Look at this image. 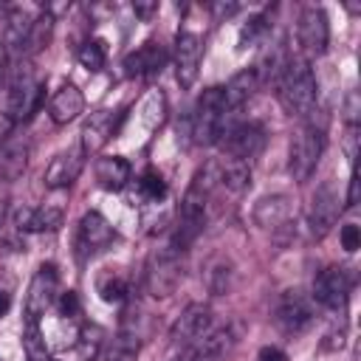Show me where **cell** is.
I'll return each instance as SVG.
<instances>
[{
    "label": "cell",
    "mask_w": 361,
    "mask_h": 361,
    "mask_svg": "<svg viewBox=\"0 0 361 361\" xmlns=\"http://www.w3.org/2000/svg\"><path fill=\"white\" fill-rule=\"evenodd\" d=\"M82 110H85V96H82V90L76 85H62L51 96V102H48V116L59 127L62 124H71L73 118H79Z\"/></svg>",
    "instance_id": "cell-20"
},
{
    "label": "cell",
    "mask_w": 361,
    "mask_h": 361,
    "mask_svg": "<svg viewBox=\"0 0 361 361\" xmlns=\"http://www.w3.org/2000/svg\"><path fill=\"white\" fill-rule=\"evenodd\" d=\"M276 96L290 116L313 113L316 99H319V85H316V73L307 59H302L299 54L288 56V62L276 79Z\"/></svg>",
    "instance_id": "cell-2"
},
{
    "label": "cell",
    "mask_w": 361,
    "mask_h": 361,
    "mask_svg": "<svg viewBox=\"0 0 361 361\" xmlns=\"http://www.w3.org/2000/svg\"><path fill=\"white\" fill-rule=\"evenodd\" d=\"M217 183H223L231 195L245 192L251 186V164L237 161V158H226L223 164H217Z\"/></svg>",
    "instance_id": "cell-27"
},
{
    "label": "cell",
    "mask_w": 361,
    "mask_h": 361,
    "mask_svg": "<svg viewBox=\"0 0 361 361\" xmlns=\"http://www.w3.org/2000/svg\"><path fill=\"white\" fill-rule=\"evenodd\" d=\"M164 65H166V51L158 42H144L141 48H135L124 56V73L127 76H152Z\"/></svg>",
    "instance_id": "cell-19"
},
{
    "label": "cell",
    "mask_w": 361,
    "mask_h": 361,
    "mask_svg": "<svg viewBox=\"0 0 361 361\" xmlns=\"http://www.w3.org/2000/svg\"><path fill=\"white\" fill-rule=\"evenodd\" d=\"M54 307H56V313H59L62 319H73V316H79V310H82L79 293H76V290H62V293L56 296Z\"/></svg>",
    "instance_id": "cell-35"
},
{
    "label": "cell",
    "mask_w": 361,
    "mask_h": 361,
    "mask_svg": "<svg viewBox=\"0 0 361 361\" xmlns=\"http://www.w3.org/2000/svg\"><path fill=\"white\" fill-rule=\"evenodd\" d=\"M82 166H85V152L76 144V147L59 152L56 158H51V164L45 169V186L48 189H68L82 175Z\"/></svg>",
    "instance_id": "cell-17"
},
{
    "label": "cell",
    "mask_w": 361,
    "mask_h": 361,
    "mask_svg": "<svg viewBox=\"0 0 361 361\" xmlns=\"http://www.w3.org/2000/svg\"><path fill=\"white\" fill-rule=\"evenodd\" d=\"M8 307H11V293H8V288H0V316H3Z\"/></svg>",
    "instance_id": "cell-42"
},
{
    "label": "cell",
    "mask_w": 361,
    "mask_h": 361,
    "mask_svg": "<svg viewBox=\"0 0 361 361\" xmlns=\"http://www.w3.org/2000/svg\"><path fill=\"white\" fill-rule=\"evenodd\" d=\"M209 330H212V307L203 305V302H192L175 319V324L169 330V338H172V347H192Z\"/></svg>",
    "instance_id": "cell-13"
},
{
    "label": "cell",
    "mask_w": 361,
    "mask_h": 361,
    "mask_svg": "<svg viewBox=\"0 0 361 361\" xmlns=\"http://www.w3.org/2000/svg\"><path fill=\"white\" fill-rule=\"evenodd\" d=\"M237 344V330L234 324H220L212 327L203 338H197L189 347V358L186 361H223Z\"/></svg>",
    "instance_id": "cell-15"
},
{
    "label": "cell",
    "mask_w": 361,
    "mask_h": 361,
    "mask_svg": "<svg viewBox=\"0 0 361 361\" xmlns=\"http://www.w3.org/2000/svg\"><path fill=\"white\" fill-rule=\"evenodd\" d=\"M54 14L48 11V8H42L34 20H31V25H28V37H25V45H23V59H31V56H37L48 42H51V37H54Z\"/></svg>",
    "instance_id": "cell-26"
},
{
    "label": "cell",
    "mask_w": 361,
    "mask_h": 361,
    "mask_svg": "<svg viewBox=\"0 0 361 361\" xmlns=\"http://www.w3.org/2000/svg\"><path fill=\"white\" fill-rule=\"evenodd\" d=\"M344 338H347V327L341 324L338 330H330V333L324 336L322 350H338V347H344Z\"/></svg>",
    "instance_id": "cell-39"
},
{
    "label": "cell",
    "mask_w": 361,
    "mask_h": 361,
    "mask_svg": "<svg viewBox=\"0 0 361 361\" xmlns=\"http://www.w3.org/2000/svg\"><path fill=\"white\" fill-rule=\"evenodd\" d=\"M127 293H130V285H127L124 276H118V274H107V276L99 279V296H102L104 302H124Z\"/></svg>",
    "instance_id": "cell-32"
},
{
    "label": "cell",
    "mask_w": 361,
    "mask_h": 361,
    "mask_svg": "<svg viewBox=\"0 0 361 361\" xmlns=\"http://www.w3.org/2000/svg\"><path fill=\"white\" fill-rule=\"evenodd\" d=\"M23 353H25V361H51L42 327L37 322H25L23 327Z\"/></svg>",
    "instance_id": "cell-28"
},
{
    "label": "cell",
    "mask_w": 361,
    "mask_h": 361,
    "mask_svg": "<svg viewBox=\"0 0 361 361\" xmlns=\"http://www.w3.org/2000/svg\"><path fill=\"white\" fill-rule=\"evenodd\" d=\"M358 113H361L358 90H350L347 99H344V118H347V127H358Z\"/></svg>",
    "instance_id": "cell-38"
},
{
    "label": "cell",
    "mask_w": 361,
    "mask_h": 361,
    "mask_svg": "<svg viewBox=\"0 0 361 361\" xmlns=\"http://www.w3.org/2000/svg\"><path fill=\"white\" fill-rule=\"evenodd\" d=\"M214 186H217V164H206L192 178V183L180 200V209H178L172 248H178L180 254L200 237V231L206 226V212H209V200H212Z\"/></svg>",
    "instance_id": "cell-1"
},
{
    "label": "cell",
    "mask_w": 361,
    "mask_h": 361,
    "mask_svg": "<svg viewBox=\"0 0 361 361\" xmlns=\"http://www.w3.org/2000/svg\"><path fill=\"white\" fill-rule=\"evenodd\" d=\"M338 237H341V248L347 254L358 251V245H361V228H358V223H344L338 228Z\"/></svg>",
    "instance_id": "cell-37"
},
{
    "label": "cell",
    "mask_w": 361,
    "mask_h": 361,
    "mask_svg": "<svg viewBox=\"0 0 361 361\" xmlns=\"http://www.w3.org/2000/svg\"><path fill=\"white\" fill-rule=\"evenodd\" d=\"M39 96H42V85L37 82V76L31 73V68L23 65L11 71L8 76V90H6V116L8 121H25L37 107H39Z\"/></svg>",
    "instance_id": "cell-7"
},
{
    "label": "cell",
    "mask_w": 361,
    "mask_h": 361,
    "mask_svg": "<svg viewBox=\"0 0 361 361\" xmlns=\"http://www.w3.org/2000/svg\"><path fill=\"white\" fill-rule=\"evenodd\" d=\"M14 226H17V231H28V234L56 231L62 226V212L54 206H37V209L25 206L14 214Z\"/></svg>",
    "instance_id": "cell-22"
},
{
    "label": "cell",
    "mask_w": 361,
    "mask_h": 361,
    "mask_svg": "<svg viewBox=\"0 0 361 361\" xmlns=\"http://www.w3.org/2000/svg\"><path fill=\"white\" fill-rule=\"evenodd\" d=\"M93 172H96L99 186L107 189V192H121V189L130 183V178H133V166H130V161L121 158V155H102V158L96 161Z\"/></svg>",
    "instance_id": "cell-21"
},
{
    "label": "cell",
    "mask_w": 361,
    "mask_h": 361,
    "mask_svg": "<svg viewBox=\"0 0 361 361\" xmlns=\"http://www.w3.org/2000/svg\"><path fill=\"white\" fill-rule=\"evenodd\" d=\"M76 59H79V65H82L85 71H90V73L102 71L104 62H107V45H104V39H87V42L79 48Z\"/></svg>",
    "instance_id": "cell-29"
},
{
    "label": "cell",
    "mask_w": 361,
    "mask_h": 361,
    "mask_svg": "<svg viewBox=\"0 0 361 361\" xmlns=\"http://www.w3.org/2000/svg\"><path fill=\"white\" fill-rule=\"evenodd\" d=\"M358 200V172H355V164H353V175H350V192H347V206H355Z\"/></svg>",
    "instance_id": "cell-41"
},
{
    "label": "cell",
    "mask_w": 361,
    "mask_h": 361,
    "mask_svg": "<svg viewBox=\"0 0 361 361\" xmlns=\"http://www.w3.org/2000/svg\"><path fill=\"white\" fill-rule=\"evenodd\" d=\"M183 279V262H180V251L166 245L161 251H152L147 265H144V290L155 299H166L178 290Z\"/></svg>",
    "instance_id": "cell-4"
},
{
    "label": "cell",
    "mask_w": 361,
    "mask_h": 361,
    "mask_svg": "<svg viewBox=\"0 0 361 361\" xmlns=\"http://www.w3.org/2000/svg\"><path fill=\"white\" fill-rule=\"evenodd\" d=\"M265 34H268V20H265L262 14L248 17V23L240 28V48H245L248 42H251V45H254V42H259Z\"/></svg>",
    "instance_id": "cell-33"
},
{
    "label": "cell",
    "mask_w": 361,
    "mask_h": 361,
    "mask_svg": "<svg viewBox=\"0 0 361 361\" xmlns=\"http://www.w3.org/2000/svg\"><path fill=\"white\" fill-rule=\"evenodd\" d=\"M56 296H59V274H56V265L54 262H42L34 271L31 282H28V293H25V305H23L25 322H37L39 324V319L54 307Z\"/></svg>",
    "instance_id": "cell-8"
},
{
    "label": "cell",
    "mask_w": 361,
    "mask_h": 361,
    "mask_svg": "<svg viewBox=\"0 0 361 361\" xmlns=\"http://www.w3.org/2000/svg\"><path fill=\"white\" fill-rule=\"evenodd\" d=\"M228 282H231V265L228 262L212 265V271H209V288H212V293H226L228 290Z\"/></svg>",
    "instance_id": "cell-36"
},
{
    "label": "cell",
    "mask_w": 361,
    "mask_h": 361,
    "mask_svg": "<svg viewBox=\"0 0 361 361\" xmlns=\"http://www.w3.org/2000/svg\"><path fill=\"white\" fill-rule=\"evenodd\" d=\"M3 223H6V203H0V234H3Z\"/></svg>",
    "instance_id": "cell-43"
},
{
    "label": "cell",
    "mask_w": 361,
    "mask_h": 361,
    "mask_svg": "<svg viewBox=\"0 0 361 361\" xmlns=\"http://www.w3.org/2000/svg\"><path fill=\"white\" fill-rule=\"evenodd\" d=\"M116 133H118V127H116L113 113H110V110H96V113L85 121V127H82V138H79V147H82L85 158L93 155V152H99Z\"/></svg>",
    "instance_id": "cell-18"
},
{
    "label": "cell",
    "mask_w": 361,
    "mask_h": 361,
    "mask_svg": "<svg viewBox=\"0 0 361 361\" xmlns=\"http://www.w3.org/2000/svg\"><path fill=\"white\" fill-rule=\"evenodd\" d=\"M324 152V130L316 124H305L299 127V133L290 138V149H288V172L293 175L296 183H305L313 178L319 161Z\"/></svg>",
    "instance_id": "cell-5"
},
{
    "label": "cell",
    "mask_w": 361,
    "mask_h": 361,
    "mask_svg": "<svg viewBox=\"0 0 361 361\" xmlns=\"http://www.w3.org/2000/svg\"><path fill=\"white\" fill-rule=\"evenodd\" d=\"M313 299L302 290H285L279 299H276V307H274V322L282 333L288 336H299L302 330H307L313 324Z\"/></svg>",
    "instance_id": "cell-10"
},
{
    "label": "cell",
    "mask_w": 361,
    "mask_h": 361,
    "mask_svg": "<svg viewBox=\"0 0 361 361\" xmlns=\"http://www.w3.org/2000/svg\"><path fill=\"white\" fill-rule=\"evenodd\" d=\"M296 42H299V56L307 59V62L327 51L330 23H327L324 8H319V6H305L302 8L299 23H296Z\"/></svg>",
    "instance_id": "cell-9"
},
{
    "label": "cell",
    "mask_w": 361,
    "mask_h": 361,
    "mask_svg": "<svg viewBox=\"0 0 361 361\" xmlns=\"http://www.w3.org/2000/svg\"><path fill=\"white\" fill-rule=\"evenodd\" d=\"M138 192H141V197L144 200H152V203H158V200H164L166 197V180L161 178V172L158 169H144L141 172V178H138Z\"/></svg>",
    "instance_id": "cell-30"
},
{
    "label": "cell",
    "mask_w": 361,
    "mask_h": 361,
    "mask_svg": "<svg viewBox=\"0 0 361 361\" xmlns=\"http://www.w3.org/2000/svg\"><path fill=\"white\" fill-rule=\"evenodd\" d=\"M254 220L257 226L262 228H282L290 223V200L285 195H268V197H259L257 206H254Z\"/></svg>",
    "instance_id": "cell-23"
},
{
    "label": "cell",
    "mask_w": 361,
    "mask_h": 361,
    "mask_svg": "<svg viewBox=\"0 0 361 361\" xmlns=\"http://www.w3.org/2000/svg\"><path fill=\"white\" fill-rule=\"evenodd\" d=\"M175 79L180 87H192L197 73H200V59H203V39L192 31H180L175 37Z\"/></svg>",
    "instance_id": "cell-14"
},
{
    "label": "cell",
    "mask_w": 361,
    "mask_h": 361,
    "mask_svg": "<svg viewBox=\"0 0 361 361\" xmlns=\"http://www.w3.org/2000/svg\"><path fill=\"white\" fill-rule=\"evenodd\" d=\"M113 237H116L113 226H110L99 212H87V214L79 220V234H76L79 257H93V254L104 251V248L113 243Z\"/></svg>",
    "instance_id": "cell-16"
},
{
    "label": "cell",
    "mask_w": 361,
    "mask_h": 361,
    "mask_svg": "<svg viewBox=\"0 0 361 361\" xmlns=\"http://www.w3.org/2000/svg\"><path fill=\"white\" fill-rule=\"evenodd\" d=\"M257 87H259V82H257L254 68H245V71L234 73V76L228 79V85L223 87V96H226V107H228V113H231V110H240V107H243V104L257 93Z\"/></svg>",
    "instance_id": "cell-25"
},
{
    "label": "cell",
    "mask_w": 361,
    "mask_h": 361,
    "mask_svg": "<svg viewBox=\"0 0 361 361\" xmlns=\"http://www.w3.org/2000/svg\"><path fill=\"white\" fill-rule=\"evenodd\" d=\"M228 107H226V96H223V87H206L195 104V113L189 116V130H192V138L195 144H217L220 138V130L228 118Z\"/></svg>",
    "instance_id": "cell-3"
},
{
    "label": "cell",
    "mask_w": 361,
    "mask_h": 361,
    "mask_svg": "<svg viewBox=\"0 0 361 361\" xmlns=\"http://www.w3.org/2000/svg\"><path fill=\"white\" fill-rule=\"evenodd\" d=\"M107 361H138V344L130 341V338L116 336V341L107 353Z\"/></svg>",
    "instance_id": "cell-34"
},
{
    "label": "cell",
    "mask_w": 361,
    "mask_h": 361,
    "mask_svg": "<svg viewBox=\"0 0 361 361\" xmlns=\"http://www.w3.org/2000/svg\"><path fill=\"white\" fill-rule=\"evenodd\" d=\"M257 361H288V355H285V350H279V347H262L259 350V355H257Z\"/></svg>",
    "instance_id": "cell-40"
},
{
    "label": "cell",
    "mask_w": 361,
    "mask_h": 361,
    "mask_svg": "<svg viewBox=\"0 0 361 361\" xmlns=\"http://www.w3.org/2000/svg\"><path fill=\"white\" fill-rule=\"evenodd\" d=\"M102 341H104V330H102L99 324H85V327L79 330V355H82L85 361H93V358L99 355Z\"/></svg>",
    "instance_id": "cell-31"
},
{
    "label": "cell",
    "mask_w": 361,
    "mask_h": 361,
    "mask_svg": "<svg viewBox=\"0 0 361 361\" xmlns=\"http://www.w3.org/2000/svg\"><path fill=\"white\" fill-rule=\"evenodd\" d=\"M217 147L228 155V158H237V161H254L262 149H265V130L257 124V121H240V118H226L223 130H220V138H217Z\"/></svg>",
    "instance_id": "cell-6"
},
{
    "label": "cell",
    "mask_w": 361,
    "mask_h": 361,
    "mask_svg": "<svg viewBox=\"0 0 361 361\" xmlns=\"http://www.w3.org/2000/svg\"><path fill=\"white\" fill-rule=\"evenodd\" d=\"M350 288H353L350 274H347L344 268H338V265H330V268H324V271L313 279V293H310V299L319 302V305L327 307V310H344V307H347V299H350Z\"/></svg>",
    "instance_id": "cell-12"
},
{
    "label": "cell",
    "mask_w": 361,
    "mask_h": 361,
    "mask_svg": "<svg viewBox=\"0 0 361 361\" xmlns=\"http://www.w3.org/2000/svg\"><path fill=\"white\" fill-rule=\"evenodd\" d=\"M28 152H31V147H28V138L25 135L8 138L0 147V180H17L25 172Z\"/></svg>",
    "instance_id": "cell-24"
},
{
    "label": "cell",
    "mask_w": 361,
    "mask_h": 361,
    "mask_svg": "<svg viewBox=\"0 0 361 361\" xmlns=\"http://www.w3.org/2000/svg\"><path fill=\"white\" fill-rule=\"evenodd\" d=\"M338 212H341V200H338V192L330 180L319 183L313 197H310V209H307V228H310V237L313 240H324L330 234V228L336 226L338 220Z\"/></svg>",
    "instance_id": "cell-11"
}]
</instances>
